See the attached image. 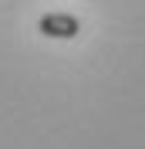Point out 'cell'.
I'll use <instances>...</instances> for the list:
<instances>
[{
    "label": "cell",
    "instance_id": "obj_1",
    "mask_svg": "<svg viewBox=\"0 0 145 149\" xmlns=\"http://www.w3.org/2000/svg\"><path fill=\"white\" fill-rule=\"evenodd\" d=\"M37 31L44 37H64V41H71V37L81 34V20L74 17V14H44V17L37 20Z\"/></svg>",
    "mask_w": 145,
    "mask_h": 149
}]
</instances>
